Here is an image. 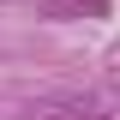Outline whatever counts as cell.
Returning a JSON list of instances; mask_svg holds the SVG:
<instances>
[{"label":"cell","mask_w":120,"mask_h":120,"mask_svg":"<svg viewBox=\"0 0 120 120\" xmlns=\"http://www.w3.org/2000/svg\"><path fill=\"white\" fill-rule=\"evenodd\" d=\"M48 120H114V114H102V108H90V102H54Z\"/></svg>","instance_id":"obj_2"},{"label":"cell","mask_w":120,"mask_h":120,"mask_svg":"<svg viewBox=\"0 0 120 120\" xmlns=\"http://www.w3.org/2000/svg\"><path fill=\"white\" fill-rule=\"evenodd\" d=\"M108 0H54V6H42V18H102Z\"/></svg>","instance_id":"obj_1"}]
</instances>
